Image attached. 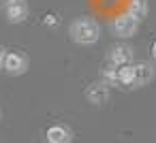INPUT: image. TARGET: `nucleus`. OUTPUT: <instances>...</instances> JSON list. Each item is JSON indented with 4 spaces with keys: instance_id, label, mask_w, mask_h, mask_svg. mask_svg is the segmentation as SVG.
I'll list each match as a JSON object with an SVG mask.
<instances>
[{
    "instance_id": "1",
    "label": "nucleus",
    "mask_w": 156,
    "mask_h": 143,
    "mask_svg": "<svg viewBox=\"0 0 156 143\" xmlns=\"http://www.w3.org/2000/svg\"><path fill=\"white\" fill-rule=\"evenodd\" d=\"M71 39L77 43V45H94L98 43L101 39V26L96 24V19L92 17H77L73 24H71Z\"/></svg>"
},
{
    "instance_id": "2",
    "label": "nucleus",
    "mask_w": 156,
    "mask_h": 143,
    "mask_svg": "<svg viewBox=\"0 0 156 143\" xmlns=\"http://www.w3.org/2000/svg\"><path fill=\"white\" fill-rule=\"evenodd\" d=\"M111 30L118 39H130L139 32V19L133 13H122L118 17H113L111 22Z\"/></svg>"
},
{
    "instance_id": "3",
    "label": "nucleus",
    "mask_w": 156,
    "mask_h": 143,
    "mask_svg": "<svg viewBox=\"0 0 156 143\" xmlns=\"http://www.w3.org/2000/svg\"><path fill=\"white\" fill-rule=\"evenodd\" d=\"M28 56L26 54H22V51H9L7 54V58H5V71L9 73V75H13V77H20V75H24L26 71H28Z\"/></svg>"
},
{
    "instance_id": "4",
    "label": "nucleus",
    "mask_w": 156,
    "mask_h": 143,
    "mask_svg": "<svg viewBox=\"0 0 156 143\" xmlns=\"http://www.w3.org/2000/svg\"><path fill=\"white\" fill-rule=\"evenodd\" d=\"M28 2L26 0H7L5 5V15L9 24H22L28 17Z\"/></svg>"
},
{
    "instance_id": "5",
    "label": "nucleus",
    "mask_w": 156,
    "mask_h": 143,
    "mask_svg": "<svg viewBox=\"0 0 156 143\" xmlns=\"http://www.w3.org/2000/svg\"><path fill=\"white\" fill-rule=\"evenodd\" d=\"M107 60H109V64H113V66H128V64H133V47H130V45H124V43L113 45V47L109 49Z\"/></svg>"
},
{
    "instance_id": "6",
    "label": "nucleus",
    "mask_w": 156,
    "mask_h": 143,
    "mask_svg": "<svg viewBox=\"0 0 156 143\" xmlns=\"http://www.w3.org/2000/svg\"><path fill=\"white\" fill-rule=\"evenodd\" d=\"M154 66L150 62H137L133 64V88H143L154 79Z\"/></svg>"
},
{
    "instance_id": "7",
    "label": "nucleus",
    "mask_w": 156,
    "mask_h": 143,
    "mask_svg": "<svg viewBox=\"0 0 156 143\" xmlns=\"http://www.w3.org/2000/svg\"><path fill=\"white\" fill-rule=\"evenodd\" d=\"M109 83L107 81H96V83H92L88 90H86V98L92 103V105H103V103H107V98H109Z\"/></svg>"
},
{
    "instance_id": "8",
    "label": "nucleus",
    "mask_w": 156,
    "mask_h": 143,
    "mask_svg": "<svg viewBox=\"0 0 156 143\" xmlns=\"http://www.w3.org/2000/svg\"><path fill=\"white\" fill-rule=\"evenodd\" d=\"M45 137H47V143H71V130L62 124L49 126Z\"/></svg>"
},
{
    "instance_id": "9",
    "label": "nucleus",
    "mask_w": 156,
    "mask_h": 143,
    "mask_svg": "<svg viewBox=\"0 0 156 143\" xmlns=\"http://www.w3.org/2000/svg\"><path fill=\"white\" fill-rule=\"evenodd\" d=\"M103 81H107L109 85H122L120 83V66L107 64L105 71H103Z\"/></svg>"
},
{
    "instance_id": "10",
    "label": "nucleus",
    "mask_w": 156,
    "mask_h": 143,
    "mask_svg": "<svg viewBox=\"0 0 156 143\" xmlns=\"http://www.w3.org/2000/svg\"><path fill=\"white\" fill-rule=\"evenodd\" d=\"M128 13H133L139 22L147 15V2H145V0H133V2H130V7H128Z\"/></svg>"
},
{
    "instance_id": "11",
    "label": "nucleus",
    "mask_w": 156,
    "mask_h": 143,
    "mask_svg": "<svg viewBox=\"0 0 156 143\" xmlns=\"http://www.w3.org/2000/svg\"><path fill=\"white\" fill-rule=\"evenodd\" d=\"M120 83L124 88H133V64L120 66Z\"/></svg>"
},
{
    "instance_id": "12",
    "label": "nucleus",
    "mask_w": 156,
    "mask_h": 143,
    "mask_svg": "<svg viewBox=\"0 0 156 143\" xmlns=\"http://www.w3.org/2000/svg\"><path fill=\"white\" fill-rule=\"evenodd\" d=\"M5 58H7V51H5L2 47H0V68L5 66Z\"/></svg>"
},
{
    "instance_id": "13",
    "label": "nucleus",
    "mask_w": 156,
    "mask_h": 143,
    "mask_svg": "<svg viewBox=\"0 0 156 143\" xmlns=\"http://www.w3.org/2000/svg\"><path fill=\"white\" fill-rule=\"evenodd\" d=\"M152 58L156 60V41H154V45H152Z\"/></svg>"
}]
</instances>
